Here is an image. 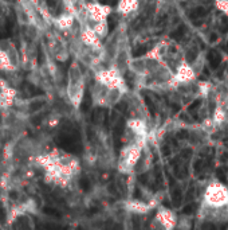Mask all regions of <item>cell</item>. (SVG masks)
Returning <instances> with one entry per match:
<instances>
[{
	"mask_svg": "<svg viewBox=\"0 0 228 230\" xmlns=\"http://www.w3.org/2000/svg\"><path fill=\"white\" fill-rule=\"evenodd\" d=\"M47 183L66 188L81 171L79 159L59 148L43 151L32 159Z\"/></svg>",
	"mask_w": 228,
	"mask_h": 230,
	"instance_id": "obj_1",
	"label": "cell"
},
{
	"mask_svg": "<svg viewBox=\"0 0 228 230\" xmlns=\"http://www.w3.org/2000/svg\"><path fill=\"white\" fill-rule=\"evenodd\" d=\"M200 217L207 221L228 218V187L220 180H211L203 192Z\"/></svg>",
	"mask_w": 228,
	"mask_h": 230,
	"instance_id": "obj_2",
	"label": "cell"
},
{
	"mask_svg": "<svg viewBox=\"0 0 228 230\" xmlns=\"http://www.w3.org/2000/svg\"><path fill=\"white\" fill-rule=\"evenodd\" d=\"M65 92L69 105L73 109H79L86 93V76L78 61H74L67 69Z\"/></svg>",
	"mask_w": 228,
	"mask_h": 230,
	"instance_id": "obj_3",
	"label": "cell"
},
{
	"mask_svg": "<svg viewBox=\"0 0 228 230\" xmlns=\"http://www.w3.org/2000/svg\"><path fill=\"white\" fill-rule=\"evenodd\" d=\"M148 143L140 142H130L125 143V146L121 148L118 159H117V170L121 175L132 176L134 175L136 167H137L140 158L142 155V150Z\"/></svg>",
	"mask_w": 228,
	"mask_h": 230,
	"instance_id": "obj_4",
	"label": "cell"
},
{
	"mask_svg": "<svg viewBox=\"0 0 228 230\" xmlns=\"http://www.w3.org/2000/svg\"><path fill=\"white\" fill-rule=\"evenodd\" d=\"M91 100L95 106L99 108H113L128 94V90L106 86L99 81H95L91 85Z\"/></svg>",
	"mask_w": 228,
	"mask_h": 230,
	"instance_id": "obj_5",
	"label": "cell"
},
{
	"mask_svg": "<svg viewBox=\"0 0 228 230\" xmlns=\"http://www.w3.org/2000/svg\"><path fill=\"white\" fill-rule=\"evenodd\" d=\"M23 65L19 47L10 38L0 39V72L14 74Z\"/></svg>",
	"mask_w": 228,
	"mask_h": 230,
	"instance_id": "obj_6",
	"label": "cell"
},
{
	"mask_svg": "<svg viewBox=\"0 0 228 230\" xmlns=\"http://www.w3.org/2000/svg\"><path fill=\"white\" fill-rule=\"evenodd\" d=\"M46 44H47V50H49V55L57 62L67 61L70 54H71L70 44H67L57 34H47Z\"/></svg>",
	"mask_w": 228,
	"mask_h": 230,
	"instance_id": "obj_7",
	"label": "cell"
},
{
	"mask_svg": "<svg viewBox=\"0 0 228 230\" xmlns=\"http://www.w3.org/2000/svg\"><path fill=\"white\" fill-rule=\"evenodd\" d=\"M177 224H179V217L176 216L173 210L168 209V207H159L153 217V221L150 222V228L171 230L175 229Z\"/></svg>",
	"mask_w": 228,
	"mask_h": 230,
	"instance_id": "obj_8",
	"label": "cell"
},
{
	"mask_svg": "<svg viewBox=\"0 0 228 230\" xmlns=\"http://www.w3.org/2000/svg\"><path fill=\"white\" fill-rule=\"evenodd\" d=\"M150 166H152V151H150L149 143H148L144 147V150H142V155H141V158H140V162H138L137 167H136L134 175L145 174L150 168Z\"/></svg>",
	"mask_w": 228,
	"mask_h": 230,
	"instance_id": "obj_9",
	"label": "cell"
},
{
	"mask_svg": "<svg viewBox=\"0 0 228 230\" xmlns=\"http://www.w3.org/2000/svg\"><path fill=\"white\" fill-rule=\"evenodd\" d=\"M140 7V0H120L117 6V12L128 16V15L136 12Z\"/></svg>",
	"mask_w": 228,
	"mask_h": 230,
	"instance_id": "obj_10",
	"label": "cell"
},
{
	"mask_svg": "<svg viewBox=\"0 0 228 230\" xmlns=\"http://www.w3.org/2000/svg\"><path fill=\"white\" fill-rule=\"evenodd\" d=\"M216 8L228 16V0H215Z\"/></svg>",
	"mask_w": 228,
	"mask_h": 230,
	"instance_id": "obj_11",
	"label": "cell"
}]
</instances>
